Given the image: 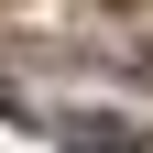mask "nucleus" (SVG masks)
Listing matches in <instances>:
<instances>
[{
	"instance_id": "nucleus-1",
	"label": "nucleus",
	"mask_w": 153,
	"mask_h": 153,
	"mask_svg": "<svg viewBox=\"0 0 153 153\" xmlns=\"http://www.w3.org/2000/svg\"><path fill=\"white\" fill-rule=\"evenodd\" d=\"M55 142H66V153H142L153 131L120 120V109H66V120H55Z\"/></svg>"
}]
</instances>
